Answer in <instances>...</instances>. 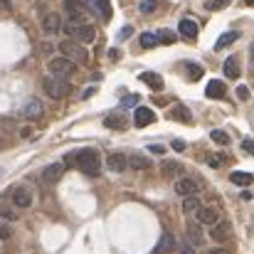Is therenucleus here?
<instances>
[{"mask_svg":"<svg viewBox=\"0 0 254 254\" xmlns=\"http://www.w3.org/2000/svg\"><path fill=\"white\" fill-rule=\"evenodd\" d=\"M64 166H77V168L82 170V173H86L89 178H94V175H99L101 158H99V151H94V148H82V151L67 153Z\"/></svg>","mask_w":254,"mask_h":254,"instance_id":"nucleus-1","label":"nucleus"},{"mask_svg":"<svg viewBox=\"0 0 254 254\" xmlns=\"http://www.w3.org/2000/svg\"><path fill=\"white\" fill-rule=\"evenodd\" d=\"M60 52H62V57H67L74 64H86L89 62V52L74 40H62L60 42Z\"/></svg>","mask_w":254,"mask_h":254,"instance_id":"nucleus-2","label":"nucleus"},{"mask_svg":"<svg viewBox=\"0 0 254 254\" xmlns=\"http://www.w3.org/2000/svg\"><path fill=\"white\" fill-rule=\"evenodd\" d=\"M64 32L69 37H74V42H79V45H86V42H94L96 40V27L94 25H86V22H69L64 27Z\"/></svg>","mask_w":254,"mask_h":254,"instance_id":"nucleus-3","label":"nucleus"},{"mask_svg":"<svg viewBox=\"0 0 254 254\" xmlns=\"http://www.w3.org/2000/svg\"><path fill=\"white\" fill-rule=\"evenodd\" d=\"M42 86H45V91H47L50 99H64V96L72 91V84H69L64 77H55V74L45 77Z\"/></svg>","mask_w":254,"mask_h":254,"instance_id":"nucleus-4","label":"nucleus"},{"mask_svg":"<svg viewBox=\"0 0 254 254\" xmlns=\"http://www.w3.org/2000/svg\"><path fill=\"white\" fill-rule=\"evenodd\" d=\"M47 69H50V74H55V77H72V74L77 72V64L69 62L67 57H52V60L47 62Z\"/></svg>","mask_w":254,"mask_h":254,"instance_id":"nucleus-5","label":"nucleus"},{"mask_svg":"<svg viewBox=\"0 0 254 254\" xmlns=\"http://www.w3.org/2000/svg\"><path fill=\"white\" fill-rule=\"evenodd\" d=\"M212 230H210V240L212 242H225L227 237H230V232H232V225L227 222V220H217L215 225H210Z\"/></svg>","mask_w":254,"mask_h":254,"instance_id":"nucleus-6","label":"nucleus"},{"mask_svg":"<svg viewBox=\"0 0 254 254\" xmlns=\"http://www.w3.org/2000/svg\"><path fill=\"white\" fill-rule=\"evenodd\" d=\"M153 121H156V114H153V109H148V106H138V109L133 111V124H136V128L151 126Z\"/></svg>","mask_w":254,"mask_h":254,"instance_id":"nucleus-7","label":"nucleus"},{"mask_svg":"<svg viewBox=\"0 0 254 254\" xmlns=\"http://www.w3.org/2000/svg\"><path fill=\"white\" fill-rule=\"evenodd\" d=\"M42 30H45L47 35H57V32L62 30V17H60L57 12H47V15L42 17Z\"/></svg>","mask_w":254,"mask_h":254,"instance_id":"nucleus-8","label":"nucleus"},{"mask_svg":"<svg viewBox=\"0 0 254 254\" xmlns=\"http://www.w3.org/2000/svg\"><path fill=\"white\" fill-rule=\"evenodd\" d=\"M175 192L183 195V197H188V195H197V183L190 180V178H180V180H175Z\"/></svg>","mask_w":254,"mask_h":254,"instance_id":"nucleus-9","label":"nucleus"},{"mask_svg":"<svg viewBox=\"0 0 254 254\" xmlns=\"http://www.w3.org/2000/svg\"><path fill=\"white\" fill-rule=\"evenodd\" d=\"M195 215H197V222L200 225H215L220 220V210L217 207H200Z\"/></svg>","mask_w":254,"mask_h":254,"instance_id":"nucleus-10","label":"nucleus"},{"mask_svg":"<svg viewBox=\"0 0 254 254\" xmlns=\"http://www.w3.org/2000/svg\"><path fill=\"white\" fill-rule=\"evenodd\" d=\"M64 163H52V166H47V168L42 170V180L45 183H57L62 175H64Z\"/></svg>","mask_w":254,"mask_h":254,"instance_id":"nucleus-11","label":"nucleus"},{"mask_svg":"<svg viewBox=\"0 0 254 254\" xmlns=\"http://www.w3.org/2000/svg\"><path fill=\"white\" fill-rule=\"evenodd\" d=\"M178 32H180L183 37H188V40H195V37H197V22L190 20V17H183V20L178 22Z\"/></svg>","mask_w":254,"mask_h":254,"instance_id":"nucleus-12","label":"nucleus"},{"mask_svg":"<svg viewBox=\"0 0 254 254\" xmlns=\"http://www.w3.org/2000/svg\"><path fill=\"white\" fill-rule=\"evenodd\" d=\"M126 166H131L133 170H148L153 163H151L148 156H143V153H133V156L126 158Z\"/></svg>","mask_w":254,"mask_h":254,"instance_id":"nucleus-13","label":"nucleus"},{"mask_svg":"<svg viewBox=\"0 0 254 254\" xmlns=\"http://www.w3.org/2000/svg\"><path fill=\"white\" fill-rule=\"evenodd\" d=\"M12 205L15 207H30L32 205V195L25 188H15L12 190Z\"/></svg>","mask_w":254,"mask_h":254,"instance_id":"nucleus-14","label":"nucleus"},{"mask_svg":"<svg viewBox=\"0 0 254 254\" xmlns=\"http://www.w3.org/2000/svg\"><path fill=\"white\" fill-rule=\"evenodd\" d=\"M225 94H227V86L220 79H212L210 84L205 86V96H210V99H222Z\"/></svg>","mask_w":254,"mask_h":254,"instance_id":"nucleus-15","label":"nucleus"},{"mask_svg":"<svg viewBox=\"0 0 254 254\" xmlns=\"http://www.w3.org/2000/svg\"><path fill=\"white\" fill-rule=\"evenodd\" d=\"M173 250H175V237L170 232H163L161 240H158V245H156V250H153V254H166V252H173Z\"/></svg>","mask_w":254,"mask_h":254,"instance_id":"nucleus-16","label":"nucleus"},{"mask_svg":"<svg viewBox=\"0 0 254 254\" xmlns=\"http://www.w3.org/2000/svg\"><path fill=\"white\" fill-rule=\"evenodd\" d=\"M42 114H45V106H42L37 99H30V101H27V106H25V111H22V116H25V119H30V121H32V119H40Z\"/></svg>","mask_w":254,"mask_h":254,"instance_id":"nucleus-17","label":"nucleus"},{"mask_svg":"<svg viewBox=\"0 0 254 254\" xmlns=\"http://www.w3.org/2000/svg\"><path fill=\"white\" fill-rule=\"evenodd\" d=\"M170 119H173V121H180V124H188V126L192 124V116H190V111H188L185 106H180V104L170 109Z\"/></svg>","mask_w":254,"mask_h":254,"instance_id":"nucleus-18","label":"nucleus"},{"mask_svg":"<svg viewBox=\"0 0 254 254\" xmlns=\"http://www.w3.org/2000/svg\"><path fill=\"white\" fill-rule=\"evenodd\" d=\"M141 82L148 84L153 91H163V79H161V74H156V72H143V74H141Z\"/></svg>","mask_w":254,"mask_h":254,"instance_id":"nucleus-19","label":"nucleus"},{"mask_svg":"<svg viewBox=\"0 0 254 254\" xmlns=\"http://www.w3.org/2000/svg\"><path fill=\"white\" fill-rule=\"evenodd\" d=\"M64 5H67V10L72 12V15H84L91 10L89 5H86V0H64Z\"/></svg>","mask_w":254,"mask_h":254,"instance_id":"nucleus-20","label":"nucleus"},{"mask_svg":"<svg viewBox=\"0 0 254 254\" xmlns=\"http://www.w3.org/2000/svg\"><path fill=\"white\" fill-rule=\"evenodd\" d=\"M230 180H232L235 185H242V188H250V185H252V173H247V170H232V175H230Z\"/></svg>","mask_w":254,"mask_h":254,"instance_id":"nucleus-21","label":"nucleus"},{"mask_svg":"<svg viewBox=\"0 0 254 254\" xmlns=\"http://www.w3.org/2000/svg\"><path fill=\"white\" fill-rule=\"evenodd\" d=\"M200 207H202V202H200L197 195H188V197L183 200V212H185V215H195Z\"/></svg>","mask_w":254,"mask_h":254,"instance_id":"nucleus-22","label":"nucleus"},{"mask_svg":"<svg viewBox=\"0 0 254 254\" xmlns=\"http://www.w3.org/2000/svg\"><path fill=\"white\" fill-rule=\"evenodd\" d=\"M106 163H109V168L114 170V173H124V170L128 168L126 166V156H121V153H111Z\"/></svg>","mask_w":254,"mask_h":254,"instance_id":"nucleus-23","label":"nucleus"},{"mask_svg":"<svg viewBox=\"0 0 254 254\" xmlns=\"http://www.w3.org/2000/svg\"><path fill=\"white\" fill-rule=\"evenodd\" d=\"M225 77H230V79L240 77V62H237V57H227L225 60Z\"/></svg>","mask_w":254,"mask_h":254,"instance_id":"nucleus-24","label":"nucleus"},{"mask_svg":"<svg viewBox=\"0 0 254 254\" xmlns=\"http://www.w3.org/2000/svg\"><path fill=\"white\" fill-rule=\"evenodd\" d=\"M185 232H188V242H190V245L197 247V245L202 242V232H200V227H197L195 222H188V230H185Z\"/></svg>","mask_w":254,"mask_h":254,"instance_id":"nucleus-25","label":"nucleus"},{"mask_svg":"<svg viewBox=\"0 0 254 254\" xmlns=\"http://www.w3.org/2000/svg\"><path fill=\"white\" fill-rule=\"evenodd\" d=\"M237 37H240V32L235 30V32H225L217 42H215V50H225V47H230L232 42H237Z\"/></svg>","mask_w":254,"mask_h":254,"instance_id":"nucleus-26","label":"nucleus"},{"mask_svg":"<svg viewBox=\"0 0 254 254\" xmlns=\"http://www.w3.org/2000/svg\"><path fill=\"white\" fill-rule=\"evenodd\" d=\"M175 173H180V163H175V161H163V163H161V175L173 178Z\"/></svg>","mask_w":254,"mask_h":254,"instance_id":"nucleus-27","label":"nucleus"},{"mask_svg":"<svg viewBox=\"0 0 254 254\" xmlns=\"http://www.w3.org/2000/svg\"><path fill=\"white\" fill-rule=\"evenodd\" d=\"M94 7H96V12H99L104 20L111 17V2H109V0H94Z\"/></svg>","mask_w":254,"mask_h":254,"instance_id":"nucleus-28","label":"nucleus"},{"mask_svg":"<svg viewBox=\"0 0 254 254\" xmlns=\"http://www.w3.org/2000/svg\"><path fill=\"white\" fill-rule=\"evenodd\" d=\"M0 217H2V220H7V222H12V220H17V215H15V210H12V207H10V205H7V202L2 200V197H0Z\"/></svg>","mask_w":254,"mask_h":254,"instance_id":"nucleus-29","label":"nucleus"},{"mask_svg":"<svg viewBox=\"0 0 254 254\" xmlns=\"http://www.w3.org/2000/svg\"><path fill=\"white\" fill-rule=\"evenodd\" d=\"M156 45H158V40H156L153 32H143V35H141V47H143V50H151V47H156Z\"/></svg>","mask_w":254,"mask_h":254,"instance_id":"nucleus-30","label":"nucleus"},{"mask_svg":"<svg viewBox=\"0 0 254 254\" xmlns=\"http://www.w3.org/2000/svg\"><path fill=\"white\" fill-rule=\"evenodd\" d=\"M109 128H126V121H124V116H106V121H104Z\"/></svg>","mask_w":254,"mask_h":254,"instance_id":"nucleus-31","label":"nucleus"},{"mask_svg":"<svg viewBox=\"0 0 254 254\" xmlns=\"http://www.w3.org/2000/svg\"><path fill=\"white\" fill-rule=\"evenodd\" d=\"M210 138H212L215 143H220V146H227V143H230V136H227L225 131H220V128L210 131Z\"/></svg>","mask_w":254,"mask_h":254,"instance_id":"nucleus-32","label":"nucleus"},{"mask_svg":"<svg viewBox=\"0 0 254 254\" xmlns=\"http://www.w3.org/2000/svg\"><path fill=\"white\" fill-rule=\"evenodd\" d=\"M156 7H158V0H141V2H138V10H141L143 15L156 12Z\"/></svg>","mask_w":254,"mask_h":254,"instance_id":"nucleus-33","label":"nucleus"},{"mask_svg":"<svg viewBox=\"0 0 254 254\" xmlns=\"http://www.w3.org/2000/svg\"><path fill=\"white\" fill-rule=\"evenodd\" d=\"M156 40L163 42V45H173V42H175V35H173L170 30H161V32L156 35Z\"/></svg>","mask_w":254,"mask_h":254,"instance_id":"nucleus-34","label":"nucleus"},{"mask_svg":"<svg viewBox=\"0 0 254 254\" xmlns=\"http://www.w3.org/2000/svg\"><path fill=\"white\" fill-rule=\"evenodd\" d=\"M202 72H205V69H202L200 64H188V74H190V79H195V82H197V79L202 77Z\"/></svg>","mask_w":254,"mask_h":254,"instance_id":"nucleus-35","label":"nucleus"},{"mask_svg":"<svg viewBox=\"0 0 254 254\" xmlns=\"http://www.w3.org/2000/svg\"><path fill=\"white\" fill-rule=\"evenodd\" d=\"M227 5H230V0H207V2H205L207 10H222V7H227Z\"/></svg>","mask_w":254,"mask_h":254,"instance_id":"nucleus-36","label":"nucleus"},{"mask_svg":"<svg viewBox=\"0 0 254 254\" xmlns=\"http://www.w3.org/2000/svg\"><path fill=\"white\" fill-rule=\"evenodd\" d=\"M10 237H12V230L5 222H0V240H10Z\"/></svg>","mask_w":254,"mask_h":254,"instance_id":"nucleus-37","label":"nucleus"},{"mask_svg":"<svg viewBox=\"0 0 254 254\" xmlns=\"http://www.w3.org/2000/svg\"><path fill=\"white\" fill-rule=\"evenodd\" d=\"M180 254H195V245H190L188 240L180 242Z\"/></svg>","mask_w":254,"mask_h":254,"instance_id":"nucleus-38","label":"nucleus"},{"mask_svg":"<svg viewBox=\"0 0 254 254\" xmlns=\"http://www.w3.org/2000/svg\"><path fill=\"white\" fill-rule=\"evenodd\" d=\"M237 96H240L242 101H250V89H247V86H240V89H237Z\"/></svg>","mask_w":254,"mask_h":254,"instance_id":"nucleus-39","label":"nucleus"},{"mask_svg":"<svg viewBox=\"0 0 254 254\" xmlns=\"http://www.w3.org/2000/svg\"><path fill=\"white\" fill-rule=\"evenodd\" d=\"M133 104H138V94H136V96L131 94V96H126V99H124V106H133Z\"/></svg>","mask_w":254,"mask_h":254,"instance_id":"nucleus-40","label":"nucleus"},{"mask_svg":"<svg viewBox=\"0 0 254 254\" xmlns=\"http://www.w3.org/2000/svg\"><path fill=\"white\" fill-rule=\"evenodd\" d=\"M131 32H133L131 27H124V30L119 32V40H128V37H131Z\"/></svg>","mask_w":254,"mask_h":254,"instance_id":"nucleus-41","label":"nucleus"},{"mask_svg":"<svg viewBox=\"0 0 254 254\" xmlns=\"http://www.w3.org/2000/svg\"><path fill=\"white\" fill-rule=\"evenodd\" d=\"M207 166L210 168H220L222 166V158H207Z\"/></svg>","mask_w":254,"mask_h":254,"instance_id":"nucleus-42","label":"nucleus"},{"mask_svg":"<svg viewBox=\"0 0 254 254\" xmlns=\"http://www.w3.org/2000/svg\"><path fill=\"white\" fill-rule=\"evenodd\" d=\"M109 57H111L114 62H119V60H121V52H119V50H109Z\"/></svg>","mask_w":254,"mask_h":254,"instance_id":"nucleus-43","label":"nucleus"},{"mask_svg":"<svg viewBox=\"0 0 254 254\" xmlns=\"http://www.w3.org/2000/svg\"><path fill=\"white\" fill-rule=\"evenodd\" d=\"M242 148H245L247 153H252V151H254V143H252V141H250V138H247V141L242 143Z\"/></svg>","mask_w":254,"mask_h":254,"instance_id":"nucleus-44","label":"nucleus"},{"mask_svg":"<svg viewBox=\"0 0 254 254\" xmlns=\"http://www.w3.org/2000/svg\"><path fill=\"white\" fill-rule=\"evenodd\" d=\"M148 151H151V153H158V156H161V153H163L166 148H163V146H148Z\"/></svg>","mask_w":254,"mask_h":254,"instance_id":"nucleus-45","label":"nucleus"},{"mask_svg":"<svg viewBox=\"0 0 254 254\" xmlns=\"http://www.w3.org/2000/svg\"><path fill=\"white\" fill-rule=\"evenodd\" d=\"M210 254H230V250H225V247H217V250H210Z\"/></svg>","mask_w":254,"mask_h":254,"instance_id":"nucleus-46","label":"nucleus"},{"mask_svg":"<svg viewBox=\"0 0 254 254\" xmlns=\"http://www.w3.org/2000/svg\"><path fill=\"white\" fill-rule=\"evenodd\" d=\"M20 133H22V138H32V128H22Z\"/></svg>","mask_w":254,"mask_h":254,"instance_id":"nucleus-47","label":"nucleus"},{"mask_svg":"<svg viewBox=\"0 0 254 254\" xmlns=\"http://www.w3.org/2000/svg\"><path fill=\"white\" fill-rule=\"evenodd\" d=\"M173 148H175V151H183L185 143H183V141H173Z\"/></svg>","mask_w":254,"mask_h":254,"instance_id":"nucleus-48","label":"nucleus"},{"mask_svg":"<svg viewBox=\"0 0 254 254\" xmlns=\"http://www.w3.org/2000/svg\"><path fill=\"white\" fill-rule=\"evenodd\" d=\"M245 2H247V5H254V0H245Z\"/></svg>","mask_w":254,"mask_h":254,"instance_id":"nucleus-49","label":"nucleus"}]
</instances>
